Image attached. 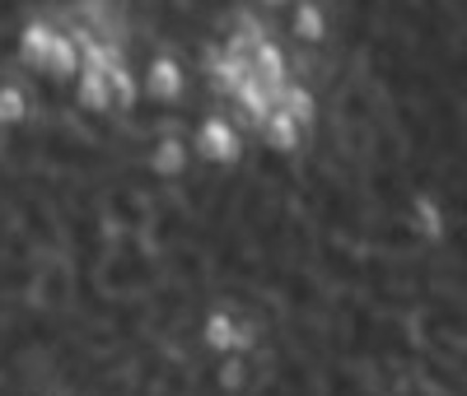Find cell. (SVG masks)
Returning <instances> with one entry per match:
<instances>
[{
    "mask_svg": "<svg viewBox=\"0 0 467 396\" xmlns=\"http://www.w3.org/2000/svg\"><path fill=\"white\" fill-rule=\"evenodd\" d=\"M187 145H192V158H202L206 168H224V173L239 168L248 158V140H244L239 127H234L229 112H202Z\"/></svg>",
    "mask_w": 467,
    "mask_h": 396,
    "instance_id": "1",
    "label": "cell"
},
{
    "mask_svg": "<svg viewBox=\"0 0 467 396\" xmlns=\"http://www.w3.org/2000/svg\"><path fill=\"white\" fill-rule=\"evenodd\" d=\"M187 89H206L197 66H187L182 56L173 52H154L145 56V70H140V98H150L154 107H182L187 103Z\"/></svg>",
    "mask_w": 467,
    "mask_h": 396,
    "instance_id": "2",
    "label": "cell"
},
{
    "mask_svg": "<svg viewBox=\"0 0 467 396\" xmlns=\"http://www.w3.org/2000/svg\"><path fill=\"white\" fill-rule=\"evenodd\" d=\"M244 312H248V308L234 303V299L211 303V308L202 312L197 340H202V350L211 354V360H220V354H239V317H244ZM253 317H257V312H253Z\"/></svg>",
    "mask_w": 467,
    "mask_h": 396,
    "instance_id": "3",
    "label": "cell"
},
{
    "mask_svg": "<svg viewBox=\"0 0 467 396\" xmlns=\"http://www.w3.org/2000/svg\"><path fill=\"white\" fill-rule=\"evenodd\" d=\"M57 28H61V24H52L47 15H28V19L19 24V33H15V61H19L28 75H37V79H43V66H47V52H52Z\"/></svg>",
    "mask_w": 467,
    "mask_h": 396,
    "instance_id": "4",
    "label": "cell"
},
{
    "mask_svg": "<svg viewBox=\"0 0 467 396\" xmlns=\"http://www.w3.org/2000/svg\"><path fill=\"white\" fill-rule=\"evenodd\" d=\"M145 168H150L154 182H182L192 173V145H187V136L182 131L160 136L150 145V154H145Z\"/></svg>",
    "mask_w": 467,
    "mask_h": 396,
    "instance_id": "5",
    "label": "cell"
},
{
    "mask_svg": "<svg viewBox=\"0 0 467 396\" xmlns=\"http://www.w3.org/2000/svg\"><path fill=\"white\" fill-rule=\"evenodd\" d=\"M248 70L257 75V85L271 94V107H276V94L290 85V52L281 37H266V43H257L248 52Z\"/></svg>",
    "mask_w": 467,
    "mask_h": 396,
    "instance_id": "6",
    "label": "cell"
},
{
    "mask_svg": "<svg viewBox=\"0 0 467 396\" xmlns=\"http://www.w3.org/2000/svg\"><path fill=\"white\" fill-rule=\"evenodd\" d=\"M290 37L299 43V52H318L332 37V15L323 0H295L290 5Z\"/></svg>",
    "mask_w": 467,
    "mask_h": 396,
    "instance_id": "7",
    "label": "cell"
},
{
    "mask_svg": "<svg viewBox=\"0 0 467 396\" xmlns=\"http://www.w3.org/2000/svg\"><path fill=\"white\" fill-rule=\"evenodd\" d=\"M253 136H257V149L276 154V158H290V154H299V149H304V136H308V131H299L281 107H271V112L262 117V122H257V131H253Z\"/></svg>",
    "mask_w": 467,
    "mask_h": 396,
    "instance_id": "8",
    "label": "cell"
},
{
    "mask_svg": "<svg viewBox=\"0 0 467 396\" xmlns=\"http://www.w3.org/2000/svg\"><path fill=\"white\" fill-rule=\"evenodd\" d=\"M276 107L290 117L299 131H314V127H318V117H323V98H318V89H314V85H304V79H295V75H290V85L276 94Z\"/></svg>",
    "mask_w": 467,
    "mask_h": 396,
    "instance_id": "9",
    "label": "cell"
},
{
    "mask_svg": "<svg viewBox=\"0 0 467 396\" xmlns=\"http://www.w3.org/2000/svg\"><path fill=\"white\" fill-rule=\"evenodd\" d=\"M70 103L80 107L85 117H103V112H112V94H108V75H99V70L80 66V75L70 79Z\"/></svg>",
    "mask_w": 467,
    "mask_h": 396,
    "instance_id": "10",
    "label": "cell"
},
{
    "mask_svg": "<svg viewBox=\"0 0 467 396\" xmlns=\"http://www.w3.org/2000/svg\"><path fill=\"white\" fill-rule=\"evenodd\" d=\"M75 75H80V47H75V37L66 28H57L47 66H43V79H52V85H70Z\"/></svg>",
    "mask_w": 467,
    "mask_h": 396,
    "instance_id": "11",
    "label": "cell"
},
{
    "mask_svg": "<svg viewBox=\"0 0 467 396\" xmlns=\"http://www.w3.org/2000/svg\"><path fill=\"white\" fill-rule=\"evenodd\" d=\"M43 85V79H37ZM37 85H0V131H19L33 117V89Z\"/></svg>",
    "mask_w": 467,
    "mask_h": 396,
    "instance_id": "12",
    "label": "cell"
},
{
    "mask_svg": "<svg viewBox=\"0 0 467 396\" xmlns=\"http://www.w3.org/2000/svg\"><path fill=\"white\" fill-rule=\"evenodd\" d=\"M211 382L224 396H244L248 382H253V360H244V354H220L215 369H211Z\"/></svg>",
    "mask_w": 467,
    "mask_h": 396,
    "instance_id": "13",
    "label": "cell"
},
{
    "mask_svg": "<svg viewBox=\"0 0 467 396\" xmlns=\"http://www.w3.org/2000/svg\"><path fill=\"white\" fill-rule=\"evenodd\" d=\"M108 94H112V112H136L140 107V75L131 61L108 70Z\"/></svg>",
    "mask_w": 467,
    "mask_h": 396,
    "instance_id": "14",
    "label": "cell"
},
{
    "mask_svg": "<svg viewBox=\"0 0 467 396\" xmlns=\"http://www.w3.org/2000/svg\"><path fill=\"white\" fill-rule=\"evenodd\" d=\"M253 5H257V10H262V15L271 19V15H276V10H290L295 0H253Z\"/></svg>",
    "mask_w": 467,
    "mask_h": 396,
    "instance_id": "15",
    "label": "cell"
},
{
    "mask_svg": "<svg viewBox=\"0 0 467 396\" xmlns=\"http://www.w3.org/2000/svg\"><path fill=\"white\" fill-rule=\"evenodd\" d=\"M37 396H70V391H61V387H47V391H37Z\"/></svg>",
    "mask_w": 467,
    "mask_h": 396,
    "instance_id": "16",
    "label": "cell"
}]
</instances>
